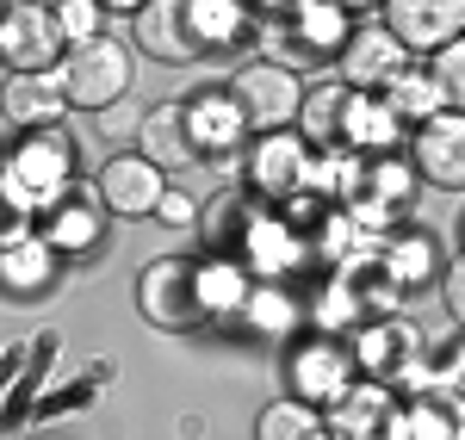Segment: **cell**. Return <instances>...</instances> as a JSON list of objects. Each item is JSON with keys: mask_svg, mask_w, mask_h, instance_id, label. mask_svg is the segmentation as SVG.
<instances>
[{"mask_svg": "<svg viewBox=\"0 0 465 440\" xmlns=\"http://www.w3.org/2000/svg\"><path fill=\"white\" fill-rule=\"evenodd\" d=\"M354 37V13L335 6V0H298L286 13H267L261 19V44L273 63H286L292 74L298 69H335L341 50Z\"/></svg>", "mask_w": 465, "mask_h": 440, "instance_id": "cell-1", "label": "cell"}, {"mask_svg": "<svg viewBox=\"0 0 465 440\" xmlns=\"http://www.w3.org/2000/svg\"><path fill=\"white\" fill-rule=\"evenodd\" d=\"M69 192H74V143L63 137V124L56 131H32V137L13 143V155H6V199H13L19 218L50 211Z\"/></svg>", "mask_w": 465, "mask_h": 440, "instance_id": "cell-2", "label": "cell"}, {"mask_svg": "<svg viewBox=\"0 0 465 440\" xmlns=\"http://www.w3.org/2000/svg\"><path fill=\"white\" fill-rule=\"evenodd\" d=\"M137 310L149 317V329L168 335H193L212 323V304H205V260L186 255H162L137 273Z\"/></svg>", "mask_w": 465, "mask_h": 440, "instance_id": "cell-3", "label": "cell"}, {"mask_svg": "<svg viewBox=\"0 0 465 440\" xmlns=\"http://www.w3.org/2000/svg\"><path fill=\"white\" fill-rule=\"evenodd\" d=\"M56 81H63V93H69L74 112H106L131 93L137 74H131V50L112 32H100V37H87V44H69Z\"/></svg>", "mask_w": 465, "mask_h": 440, "instance_id": "cell-4", "label": "cell"}, {"mask_svg": "<svg viewBox=\"0 0 465 440\" xmlns=\"http://www.w3.org/2000/svg\"><path fill=\"white\" fill-rule=\"evenodd\" d=\"M0 56L13 74H50L69 56V32L56 19V0H6L0 25Z\"/></svg>", "mask_w": 465, "mask_h": 440, "instance_id": "cell-5", "label": "cell"}, {"mask_svg": "<svg viewBox=\"0 0 465 440\" xmlns=\"http://www.w3.org/2000/svg\"><path fill=\"white\" fill-rule=\"evenodd\" d=\"M230 93H236V106H242V118H249L254 137H267V131H292L298 112H304V81H298L286 63H273V56L242 63V69L230 74Z\"/></svg>", "mask_w": 465, "mask_h": 440, "instance_id": "cell-6", "label": "cell"}, {"mask_svg": "<svg viewBox=\"0 0 465 440\" xmlns=\"http://www.w3.org/2000/svg\"><path fill=\"white\" fill-rule=\"evenodd\" d=\"M311 168H317V149L304 143V131L292 124V131H267V137H254L249 155H242V181H249L254 199H298L304 186H311Z\"/></svg>", "mask_w": 465, "mask_h": 440, "instance_id": "cell-7", "label": "cell"}, {"mask_svg": "<svg viewBox=\"0 0 465 440\" xmlns=\"http://www.w3.org/2000/svg\"><path fill=\"white\" fill-rule=\"evenodd\" d=\"M354 341H341V335H311V341H298L286 360V378H292V397H304V404H335L348 385H354Z\"/></svg>", "mask_w": 465, "mask_h": 440, "instance_id": "cell-8", "label": "cell"}, {"mask_svg": "<svg viewBox=\"0 0 465 440\" xmlns=\"http://www.w3.org/2000/svg\"><path fill=\"white\" fill-rule=\"evenodd\" d=\"M94 192L112 218H155L168 199V168H155L143 149L131 155H106V168L94 174Z\"/></svg>", "mask_w": 465, "mask_h": 440, "instance_id": "cell-9", "label": "cell"}, {"mask_svg": "<svg viewBox=\"0 0 465 440\" xmlns=\"http://www.w3.org/2000/svg\"><path fill=\"white\" fill-rule=\"evenodd\" d=\"M397 416H403V404H397V391L385 378H354V385L329 404L322 422H329L335 440H391Z\"/></svg>", "mask_w": 465, "mask_h": 440, "instance_id": "cell-10", "label": "cell"}, {"mask_svg": "<svg viewBox=\"0 0 465 440\" xmlns=\"http://www.w3.org/2000/svg\"><path fill=\"white\" fill-rule=\"evenodd\" d=\"M403 69H410V50H403V37H397L385 19H379V25H354L341 63H335V74H341L348 87H360V93H385Z\"/></svg>", "mask_w": 465, "mask_h": 440, "instance_id": "cell-11", "label": "cell"}, {"mask_svg": "<svg viewBox=\"0 0 465 440\" xmlns=\"http://www.w3.org/2000/svg\"><path fill=\"white\" fill-rule=\"evenodd\" d=\"M180 106H186V131H193L199 161H223V155H236L242 143H254L249 118H242V106H236L230 87H205V93H193V100H180Z\"/></svg>", "mask_w": 465, "mask_h": 440, "instance_id": "cell-12", "label": "cell"}, {"mask_svg": "<svg viewBox=\"0 0 465 440\" xmlns=\"http://www.w3.org/2000/svg\"><path fill=\"white\" fill-rule=\"evenodd\" d=\"M410 161L416 174L440 192H465V112H434L429 124H416L410 137Z\"/></svg>", "mask_w": 465, "mask_h": 440, "instance_id": "cell-13", "label": "cell"}, {"mask_svg": "<svg viewBox=\"0 0 465 440\" xmlns=\"http://www.w3.org/2000/svg\"><path fill=\"white\" fill-rule=\"evenodd\" d=\"M385 25L403 37V50L434 56L453 37H465V0H385Z\"/></svg>", "mask_w": 465, "mask_h": 440, "instance_id": "cell-14", "label": "cell"}, {"mask_svg": "<svg viewBox=\"0 0 465 440\" xmlns=\"http://www.w3.org/2000/svg\"><path fill=\"white\" fill-rule=\"evenodd\" d=\"M242 267H249L254 279H286V273H298L304 267V230L280 211H254V223H249V236H242Z\"/></svg>", "mask_w": 465, "mask_h": 440, "instance_id": "cell-15", "label": "cell"}, {"mask_svg": "<svg viewBox=\"0 0 465 440\" xmlns=\"http://www.w3.org/2000/svg\"><path fill=\"white\" fill-rule=\"evenodd\" d=\"M137 25V50H149L155 63H199V37H193V0H149L143 13H131Z\"/></svg>", "mask_w": 465, "mask_h": 440, "instance_id": "cell-16", "label": "cell"}, {"mask_svg": "<svg viewBox=\"0 0 465 440\" xmlns=\"http://www.w3.org/2000/svg\"><path fill=\"white\" fill-rule=\"evenodd\" d=\"M37 230H44L63 255H94V249L106 242V205H100L94 186H74L69 199H56V205L37 218Z\"/></svg>", "mask_w": 465, "mask_h": 440, "instance_id": "cell-17", "label": "cell"}, {"mask_svg": "<svg viewBox=\"0 0 465 440\" xmlns=\"http://www.w3.org/2000/svg\"><path fill=\"white\" fill-rule=\"evenodd\" d=\"M391 440H465V397L447 385V378L410 391V404H403V416H397Z\"/></svg>", "mask_w": 465, "mask_h": 440, "instance_id": "cell-18", "label": "cell"}, {"mask_svg": "<svg viewBox=\"0 0 465 440\" xmlns=\"http://www.w3.org/2000/svg\"><path fill=\"white\" fill-rule=\"evenodd\" d=\"M69 112V93L56 74H6V131L32 137V131H56V118Z\"/></svg>", "mask_w": 465, "mask_h": 440, "instance_id": "cell-19", "label": "cell"}, {"mask_svg": "<svg viewBox=\"0 0 465 440\" xmlns=\"http://www.w3.org/2000/svg\"><path fill=\"white\" fill-rule=\"evenodd\" d=\"M56 242L44 236V230H13L6 236V292L13 298H37V292H50L56 286Z\"/></svg>", "mask_w": 465, "mask_h": 440, "instance_id": "cell-20", "label": "cell"}, {"mask_svg": "<svg viewBox=\"0 0 465 440\" xmlns=\"http://www.w3.org/2000/svg\"><path fill=\"white\" fill-rule=\"evenodd\" d=\"M403 143V118L385 106V93H360L348 100V124H341V149H360V155H397Z\"/></svg>", "mask_w": 465, "mask_h": 440, "instance_id": "cell-21", "label": "cell"}, {"mask_svg": "<svg viewBox=\"0 0 465 440\" xmlns=\"http://www.w3.org/2000/svg\"><path fill=\"white\" fill-rule=\"evenodd\" d=\"M137 137H143V155L155 161V168H168V174H180V168H193V161H199L193 131H186V106H180V100L149 106L143 124H137Z\"/></svg>", "mask_w": 465, "mask_h": 440, "instance_id": "cell-22", "label": "cell"}, {"mask_svg": "<svg viewBox=\"0 0 465 440\" xmlns=\"http://www.w3.org/2000/svg\"><path fill=\"white\" fill-rule=\"evenodd\" d=\"M348 100H354V87H348V81H322V87H304V112H298V131H304V143H311V149H341Z\"/></svg>", "mask_w": 465, "mask_h": 440, "instance_id": "cell-23", "label": "cell"}, {"mask_svg": "<svg viewBox=\"0 0 465 440\" xmlns=\"http://www.w3.org/2000/svg\"><path fill=\"white\" fill-rule=\"evenodd\" d=\"M447 260H440V249H434V236H422V230H410V236H385V255H379V273L391 279V286H422V279H434Z\"/></svg>", "mask_w": 465, "mask_h": 440, "instance_id": "cell-24", "label": "cell"}, {"mask_svg": "<svg viewBox=\"0 0 465 440\" xmlns=\"http://www.w3.org/2000/svg\"><path fill=\"white\" fill-rule=\"evenodd\" d=\"M254 25L249 0H193V37H199V50H230V44H242Z\"/></svg>", "mask_w": 465, "mask_h": 440, "instance_id": "cell-25", "label": "cell"}, {"mask_svg": "<svg viewBox=\"0 0 465 440\" xmlns=\"http://www.w3.org/2000/svg\"><path fill=\"white\" fill-rule=\"evenodd\" d=\"M254 440H335V435H329V422L317 416V404H304V397H280V404L261 409Z\"/></svg>", "mask_w": 465, "mask_h": 440, "instance_id": "cell-26", "label": "cell"}, {"mask_svg": "<svg viewBox=\"0 0 465 440\" xmlns=\"http://www.w3.org/2000/svg\"><path fill=\"white\" fill-rule=\"evenodd\" d=\"M236 323H249L254 335H286L292 323H298V298H292L280 279H254V292L242 298Z\"/></svg>", "mask_w": 465, "mask_h": 440, "instance_id": "cell-27", "label": "cell"}, {"mask_svg": "<svg viewBox=\"0 0 465 440\" xmlns=\"http://www.w3.org/2000/svg\"><path fill=\"white\" fill-rule=\"evenodd\" d=\"M385 106L403 118V124H429L434 112H447V100H440V81H434V69H403L385 87Z\"/></svg>", "mask_w": 465, "mask_h": 440, "instance_id": "cell-28", "label": "cell"}, {"mask_svg": "<svg viewBox=\"0 0 465 440\" xmlns=\"http://www.w3.org/2000/svg\"><path fill=\"white\" fill-rule=\"evenodd\" d=\"M249 223H254L249 192H223L212 211H205V242H212L217 255H236V249H242V236H249Z\"/></svg>", "mask_w": 465, "mask_h": 440, "instance_id": "cell-29", "label": "cell"}, {"mask_svg": "<svg viewBox=\"0 0 465 440\" xmlns=\"http://www.w3.org/2000/svg\"><path fill=\"white\" fill-rule=\"evenodd\" d=\"M416 161H397V155H372V168H366V199H379V205H391L397 211V199H410L416 192Z\"/></svg>", "mask_w": 465, "mask_h": 440, "instance_id": "cell-30", "label": "cell"}, {"mask_svg": "<svg viewBox=\"0 0 465 440\" xmlns=\"http://www.w3.org/2000/svg\"><path fill=\"white\" fill-rule=\"evenodd\" d=\"M429 69H434V81H440V100L453 112H465V37H453L447 50H434Z\"/></svg>", "mask_w": 465, "mask_h": 440, "instance_id": "cell-31", "label": "cell"}, {"mask_svg": "<svg viewBox=\"0 0 465 440\" xmlns=\"http://www.w3.org/2000/svg\"><path fill=\"white\" fill-rule=\"evenodd\" d=\"M56 19H63L69 44H87V37H100V25H106V6L100 0H56Z\"/></svg>", "mask_w": 465, "mask_h": 440, "instance_id": "cell-32", "label": "cell"}, {"mask_svg": "<svg viewBox=\"0 0 465 440\" xmlns=\"http://www.w3.org/2000/svg\"><path fill=\"white\" fill-rule=\"evenodd\" d=\"M440 304H447V317L465 329V255H453L440 267Z\"/></svg>", "mask_w": 465, "mask_h": 440, "instance_id": "cell-33", "label": "cell"}, {"mask_svg": "<svg viewBox=\"0 0 465 440\" xmlns=\"http://www.w3.org/2000/svg\"><path fill=\"white\" fill-rule=\"evenodd\" d=\"M155 218L168 223V230H193V223H199V205H193V192H174V186H168V199H162Z\"/></svg>", "mask_w": 465, "mask_h": 440, "instance_id": "cell-34", "label": "cell"}, {"mask_svg": "<svg viewBox=\"0 0 465 440\" xmlns=\"http://www.w3.org/2000/svg\"><path fill=\"white\" fill-rule=\"evenodd\" d=\"M440 378H447V385H453V391L465 397V341L453 347V354H447V372H440Z\"/></svg>", "mask_w": 465, "mask_h": 440, "instance_id": "cell-35", "label": "cell"}, {"mask_svg": "<svg viewBox=\"0 0 465 440\" xmlns=\"http://www.w3.org/2000/svg\"><path fill=\"white\" fill-rule=\"evenodd\" d=\"M100 6H106V13H143L149 0H100Z\"/></svg>", "mask_w": 465, "mask_h": 440, "instance_id": "cell-36", "label": "cell"}, {"mask_svg": "<svg viewBox=\"0 0 465 440\" xmlns=\"http://www.w3.org/2000/svg\"><path fill=\"white\" fill-rule=\"evenodd\" d=\"M261 13H286V6H298V0H254Z\"/></svg>", "mask_w": 465, "mask_h": 440, "instance_id": "cell-37", "label": "cell"}, {"mask_svg": "<svg viewBox=\"0 0 465 440\" xmlns=\"http://www.w3.org/2000/svg\"><path fill=\"white\" fill-rule=\"evenodd\" d=\"M335 6H348V13H360V6H385V0H335Z\"/></svg>", "mask_w": 465, "mask_h": 440, "instance_id": "cell-38", "label": "cell"}]
</instances>
